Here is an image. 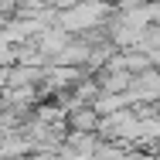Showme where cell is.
<instances>
[{"mask_svg": "<svg viewBox=\"0 0 160 160\" xmlns=\"http://www.w3.org/2000/svg\"><path fill=\"white\" fill-rule=\"evenodd\" d=\"M102 14H106V3H78V7H72L68 14H62V28L65 31L92 28L96 21H102Z\"/></svg>", "mask_w": 160, "mask_h": 160, "instance_id": "1", "label": "cell"}, {"mask_svg": "<svg viewBox=\"0 0 160 160\" xmlns=\"http://www.w3.org/2000/svg\"><path fill=\"white\" fill-rule=\"evenodd\" d=\"M133 89L140 99H157L160 96V72H147L140 78H133Z\"/></svg>", "mask_w": 160, "mask_h": 160, "instance_id": "2", "label": "cell"}, {"mask_svg": "<svg viewBox=\"0 0 160 160\" xmlns=\"http://www.w3.org/2000/svg\"><path fill=\"white\" fill-rule=\"evenodd\" d=\"M72 126L78 129V133H89V129H96V126H99V116L92 112V109H78V112L72 116Z\"/></svg>", "mask_w": 160, "mask_h": 160, "instance_id": "3", "label": "cell"}, {"mask_svg": "<svg viewBox=\"0 0 160 160\" xmlns=\"http://www.w3.org/2000/svg\"><path fill=\"white\" fill-rule=\"evenodd\" d=\"M7 78H10V72L0 65V92H7Z\"/></svg>", "mask_w": 160, "mask_h": 160, "instance_id": "4", "label": "cell"}]
</instances>
